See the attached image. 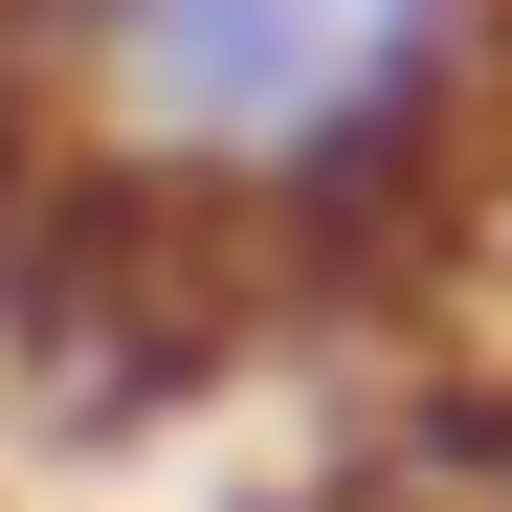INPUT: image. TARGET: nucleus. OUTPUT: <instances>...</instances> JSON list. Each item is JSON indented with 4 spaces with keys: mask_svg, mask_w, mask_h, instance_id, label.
<instances>
[{
    "mask_svg": "<svg viewBox=\"0 0 512 512\" xmlns=\"http://www.w3.org/2000/svg\"><path fill=\"white\" fill-rule=\"evenodd\" d=\"M90 201L223 245H379L512 134V0H23Z\"/></svg>",
    "mask_w": 512,
    "mask_h": 512,
    "instance_id": "f257e3e1",
    "label": "nucleus"
}]
</instances>
